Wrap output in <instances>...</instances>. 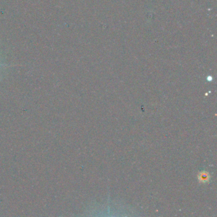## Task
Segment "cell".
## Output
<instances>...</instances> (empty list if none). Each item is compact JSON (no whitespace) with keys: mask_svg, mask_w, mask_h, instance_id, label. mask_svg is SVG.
<instances>
[{"mask_svg":"<svg viewBox=\"0 0 217 217\" xmlns=\"http://www.w3.org/2000/svg\"><path fill=\"white\" fill-rule=\"evenodd\" d=\"M3 66V65H0V66Z\"/></svg>","mask_w":217,"mask_h":217,"instance_id":"cell-1","label":"cell"}]
</instances>
